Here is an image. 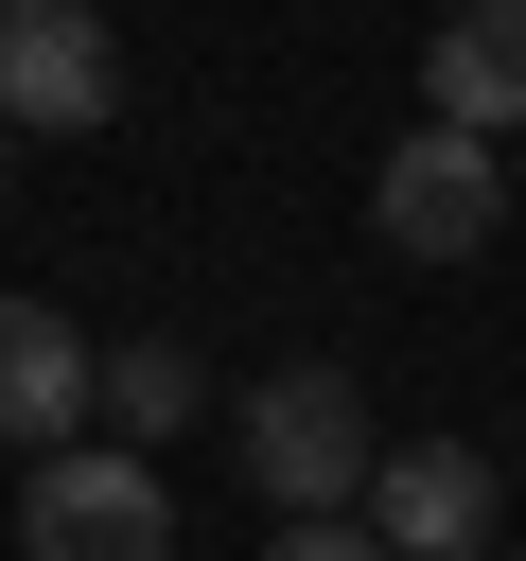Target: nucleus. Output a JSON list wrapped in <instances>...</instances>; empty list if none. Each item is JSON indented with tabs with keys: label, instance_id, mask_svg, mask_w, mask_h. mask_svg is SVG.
I'll list each match as a JSON object with an SVG mask.
<instances>
[{
	"label": "nucleus",
	"instance_id": "obj_1",
	"mask_svg": "<svg viewBox=\"0 0 526 561\" xmlns=\"http://www.w3.org/2000/svg\"><path fill=\"white\" fill-rule=\"evenodd\" d=\"M228 456H245V491H263L281 526H333V508H368V473H386L351 368H263V386L228 403Z\"/></svg>",
	"mask_w": 526,
	"mask_h": 561
},
{
	"label": "nucleus",
	"instance_id": "obj_2",
	"mask_svg": "<svg viewBox=\"0 0 526 561\" xmlns=\"http://www.w3.org/2000/svg\"><path fill=\"white\" fill-rule=\"evenodd\" d=\"M18 561H175V491H158V456H123V438L35 456V491H18Z\"/></svg>",
	"mask_w": 526,
	"mask_h": 561
},
{
	"label": "nucleus",
	"instance_id": "obj_3",
	"mask_svg": "<svg viewBox=\"0 0 526 561\" xmlns=\"http://www.w3.org/2000/svg\"><path fill=\"white\" fill-rule=\"evenodd\" d=\"M0 123L18 140H105L123 123V35L88 0H0Z\"/></svg>",
	"mask_w": 526,
	"mask_h": 561
},
{
	"label": "nucleus",
	"instance_id": "obj_4",
	"mask_svg": "<svg viewBox=\"0 0 526 561\" xmlns=\"http://www.w3.org/2000/svg\"><path fill=\"white\" fill-rule=\"evenodd\" d=\"M368 228H386L403 263H473V245L508 228V158H491V140H456V123H421V140H386Z\"/></svg>",
	"mask_w": 526,
	"mask_h": 561
},
{
	"label": "nucleus",
	"instance_id": "obj_5",
	"mask_svg": "<svg viewBox=\"0 0 526 561\" xmlns=\"http://www.w3.org/2000/svg\"><path fill=\"white\" fill-rule=\"evenodd\" d=\"M491 526H508V473L473 438H386V473H368V543L386 561H491Z\"/></svg>",
	"mask_w": 526,
	"mask_h": 561
},
{
	"label": "nucleus",
	"instance_id": "obj_6",
	"mask_svg": "<svg viewBox=\"0 0 526 561\" xmlns=\"http://www.w3.org/2000/svg\"><path fill=\"white\" fill-rule=\"evenodd\" d=\"M421 123H456V140H508L526 123V0H456L421 35Z\"/></svg>",
	"mask_w": 526,
	"mask_h": 561
},
{
	"label": "nucleus",
	"instance_id": "obj_7",
	"mask_svg": "<svg viewBox=\"0 0 526 561\" xmlns=\"http://www.w3.org/2000/svg\"><path fill=\"white\" fill-rule=\"evenodd\" d=\"M88 333L53 316V298H0V438L18 456H70V421H88Z\"/></svg>",
	"mask_w": 526,
	"mask_h": 561
},
{
	"label": "nucleus",
	"instance_id": "obj_8",
	"mask_svg": "<svg viewBox=\"0 0 526 561\" xmlns=\"http://www.w3.org/2000/svg\"><path fill=\"white\" fill-rule=\"evenodd\" d=\"M88 403L123 421V456H158V438H175V421H193L210 386H193V351H175V333H123V351L88 368Z\"/></svg>",
	"mask_w": 526,
	"mask_h": 561
},
{
	"label": "nucleus",
	"instance_id": "obj_9",
	"mask_svg": "<svg viewBox=\"0 0 526 561\" xmlns=\"http://www.w3.org/2000/svg\"><path fill=\"white\" fill-rule=\"evenodd\" d=\"M263 561H386V543H368V526H351V508H333V526H281V543H263Z\"/></svg>",
	"mask_w": 526,
	"mask_h": 561
},
{
	"label": "nucleus",
	"instance_id": "obj_10",
	"mask_svg": "<svg viewBox=\"0 0 526 561\" xmlns=\"http://www.w3.org/2000/svg\"><path fill=\"white\" fill-rule=\"evenodd\" d=\"M0 158H18V123H0Z\"/></svg>",
	"mask_w": 526,
	"mask_h": 561
}]
</instances>
